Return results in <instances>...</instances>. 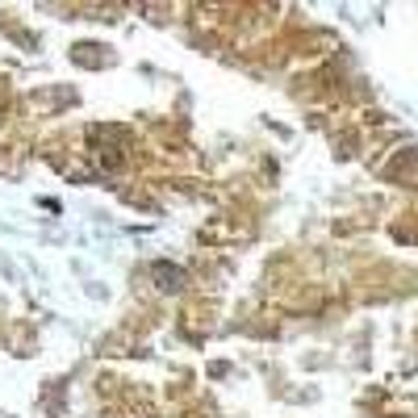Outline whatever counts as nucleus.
Segmentation results:
<instances>
[{
    "instance_id": "nucleus-1",
    "label": "nucleus",
    "mask_w": 418,
    "mask_h": 418,
    "mask_svg": "<svg viewBox=\"0 0 418 418\" xmlns=\"http://www.w3.org/2000/svg\"><path fill=\"white\" fill-rule=\"evenodd\" d=\"M151 276H155V280L164 285L167 293H180V289L188 285V276H184V268H176V263H155V268H151Z\"/></svg>"
},
{
    "instance_id": "nucleus-2",
    "label": "nucleus",
    "mask_w": 418,
    "mask_h": 418,
    "mask_svg": "<svg viewBox=\"0 0 418 418\" xmlns=\"http://www.w3.org/2000/svg\"><path fill=\"white\" fill-rule=\"evenodd\" d=\"M96 138H122V130H96ZM100 159H105V167H113V164H122V151L117 147H105Z\"/></svg>"
}]
</instances>
